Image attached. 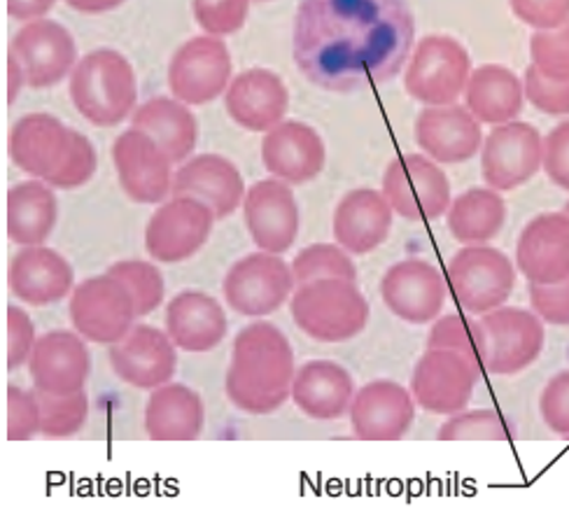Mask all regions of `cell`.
Masks as SVG:
<instances>
[{"label":"cell","instance_id":"cell-1","mask_svg":"<svg viewBox=\"0 0 569 520\" xmlns=\"http://www.w3.org/2000/svg\"><path fill=\"white\" fill-rule=\"evenodd\" d=\"M413 42L407 0H301L292 54L308 82L346 93L395 80Z\"/></svg>","mask_w":569,"mask_h":520},{"label":"cell","instance_id":"cell-2","mask_svg":"<svg viewBox=\"0 0 569 520\" xmlns=\"http://www.w3.org/2000/svg\"><path fill=\"white\" fill-rule=\"evenodd\" d=\"M295 350L282 329L267 320L246 324L233 339L224 390L231 404L250 416H269L292 399Z\"/></svg>","mask_w":569,"mask_h":520},{"label":"cell","instance_id":"cell-3","mask_svg":"<svg viewBox=\"0 0 569 520\" xmlns=\"http://www.w3.org/2000/svg\"><path fill=\"white\" fill-rule=\"evenodd\" d=\"M68 91L87 122L108 129L122 124L136 112L138 78L124 54L93 50L73 68Z\"/></svg>","mask_w":569,"mask_h":520},{"label":"cell","instance_id":"cell-4","mask_svg":"<svg viewBox=\"0 0 569 520\" xmlns=\"http://www.w3.org/2000/svg\"><path fill=\"white\" fill-rule=\"evenodd\" d=\"M290 313L301 332L318 343L358 339L371 316V306L355 280L325 278L297 286Z\"/></svg>","mask_w":569,"mask_h":520},{"label":"cell","instance_id":"cell-5","mask_svg":"<svg viewBox=\"0 0 569 520\" xmlns=\"http://www.w3.org/2000/svg\"><path fill=\"white\" fill-rule=\"evenodd\" d=\"M448 288L471 316H483L505 306L516 290V264L488 243L465 246L446 267Z\"/></svg>","mask_w":569,"mask_h":520},{"label":"cell","instance_id":"cell-6","mask_svg":"<svg viewBox=\"0 0 569 520\" xmlns=\"http://www.w3.org/2000/svg\"><path fill=\"white\" fill-rule=\"evenodd\" d=\"M297 280L292 264L273 252H252L233 262L224 276L222 292L233 313L250 320L269 318L292 299Z\"/></svg>","mask_w":569,"mask_h":520},{"label":"cell","instance_id":"cell-7","mask_svg":"<svg viewBox=\"0 0 569 520\" xmlns=\"http://www.w3.org/2000/svg\"><path fill=\"white\" fill-rule=\"evenodd\" d=\"M471 76L469 52L450 36H425L409 57L405 87L425 106H450L465 97Z\"/></svg>","mask_w":569,"mask_h":520},{"label":"cell","instance_id":"cell-8","mask_svg":"<svg viewBox=\"0 0 569 520\" xmlns=\"http://www.w3.org/2000/svg\"><path fill=\"white\" fill-rule=\"evenodd\" d=\"M483 329V371L516 376L532 367L547 343V324L530 309L500 306L479 316Z\"/></svg>","mask_w":569,"mask_h":520},{"label":"cell","instance_id":"cell-9","mask_svg":"<svg viewBox=\"0 0 569 520\" xmlns=\"http://www.w3.org/2000/svg\"><path fill=\"white\" fill-rule=\"evenodd\" d=\"M68 316L82 339L101 346L122 341L138 320L129 290L108 271L76 286L68 299Z\"/></svg>","mask_w":569,"mask_h":520},{"label":"cell","instance_id":"cell-10","mask_svg":"<svg viewBox=\"0 0 569 520\" xmlns=\"http://www.w3.org/2000/svg\"><path fill=\"white\" fill-rule=\"evenodd\" d=\"M483 369L453 350L427 348L411 373L416 404L432 416H453L469 407Z\"/></svg>","mask_w":569,"mask_h":520},{"label":"cell","instance_id":"cell-11","mask_svg":"<svg viewBox=\"0 0 569 520\" xmlns=\"http://www.w3.org/2000/svg\"><path fill=\"white\" fill-rule=\"evenodd\" d=\"M383 194L392 210L409 222H435L450 206V182L427 154H401L383 176Z\"/></svg>","mask_w":569,"mask_h":520},{"label":"cell","instance_id":"cell-12","mask_svg":"<svg viewBox=\"0 0 569 520\" xmlns=\"http://www.w3.org/2000/svg\"><path fill=\"white\" fill-rule=\"evenodd\" d=\"M218 218L192 197H173L159 203L146 227V250L159 264L192 259L210 239Z\"/></svg>","mask_w":569,"mask_h":520},{"label":"cell","instance_id":"cell-13","mask_svg":"<svg viewBox=\"0 0 569 520\" xmlns=\"http://www.w3.org/2000/svg\"><path fill=\"white\" fill-rule=\"evenodd\" d=\"M233 80V61L224 40L199 36L178 47L169 63L173 99L187 106H206L227 91Z\"/></svg>","mask_w":569,"mask_h":520},{"label":"cell","instance_id":"cell-14","mask_svg":"<svg viewBox=\"0 0 569 520\" xmlns=\"http://www.w3.org/2000/svg\"><path fill=\"white\" fill-rule=\"evenodd\" d=\"M8 57L19 63L31 89L63 82L80 61L73 33L47 17L23 23L10 42Z\"/></svg>","mask_w":569,"mask_h":520},{"label":"cell","instance_id":"cell-15","mask_svg":"<svg viewBox=\"0 0 569 520\" xmlns=\"http://www.w3.org/2000/svg\"><path fill=\"white\" fill-rule=\"evenodd\" d=\"M112 163L122 192L131 201L159 206L173 194V161L146 131L131 127L117 136Z\"/></svg>","mask_w":569,"mask_h":520},{"label":"cell","instance_id":"cell-16","mask_svg":"<svg viewBox=\"0 0 569 520\" xmlns=\"http://www.w3.org/2000/svg\"><path fill=\"white\" fill-rule=\"evenodd\" d=\"M543 161V136L528 122L495 127L481 148V173L495 192H513L530 182Z\"/></svg>","mask_w":569,"mask_h":520},{"label":"cell","instance_id":"cell-17","mask_svg":"<svg viewBox=\"0 0 569 520\" xmlns=\"http://www.w3.org/2000/svg\"><path fill=\"white\" fill-rule=\"evenodd\" d=\"M381 299L388 311L407 324H432L448 299V280L425 259H401L381 280Z\"/></svg>","mask_w":569,"mask_h":520},{"label":"cell","instance_id":"cell-18","mask_svg":"<svg viewBox=\"0 0 569 520\" xmlns=\"http://www.w3.org/2000/svg\"><path fill=\"white\" fill-rule=\"evenodd\" d=\"M108 360L114 376L131 388L154 390L173 381L178 371V348L166 329L133 324L131 332L110 346Z\"/></svg>","mask_w":569,"mask_h":520},{"label":"cell","instance_id":"cell-19","mask_svg":"<svg viewBox=\"0 0 569 520\" xmlns=\"http://www.w3.org/2000/svg\"><path fill=\"white\" fill-rule=\"evenodd\" d=\"M416 399L411 388L388 378H378L355 390L350 404V430L360 441H399L416 420Z\"/></svg>","mask_w":569,"mask_h":520},{"label":"cell","instance_id":"cell-20","mask_svg":"<svg viewBox=\"0 0 569 520\" xmlns=\"http://www.w3.org/2000/svg\"><path fill=\"white\" fill-rule=\"evenodd\" d=\"M243 218L259 250L288 252L299 233V206L292 184L278 178L254 182L243 199Z\"/></svg>","mask_w":569,"mask_h":520},{"label":"cell","instance_id":"cell-21","mask_svg":"<svg viewBox=\"0 0 569 520\" xmlns=\"http://www.w3.org/2000/svg\"><path fill=\"white\" fill-rule=\"evenodd\" d=\"M413 138L437 163H465L483 148L481 122L458 103L427 106L413 124Z\"/></svg>","mask_w":569,"mask_h":520},{"label":"cell","instance_id":"cell-22","mask_svg":"<svg viewBox=\"0 0 569 520\" xmlns=\"http://www.w3.org/2000/svg\"><path fill=\"white\" fill-rule=\"evenodd\" d=\"M91 371L87 339L70 329H52L33 348L29 373L33 388L47 394L82 392Z\"/></svg>","mask_w":569,"mask_h":520},{"label":"cell","instance_id":"cell-23","mask_svg":"<svg viewBox=\"0 0 569 520\" xmlns=\"http://www.w3.org/2000/svg\"><path fill=\"white\" fill-rule=\"evenodd\" d=\"M516 269L535 286H551L569 278V216L541 212L518 236Z\"/></svg>","mask_w":569,"mask_h":520},{"label":"cell","instance_id":"cell-24","mask_svg":"<svg viewBox=\"0 0 569 520\" xmlns=\"http://www.w3.org/2000/svg\"><path fill=\"white\" fill-rule=\"evenodd\" d=\"M224 106L241 129L267 133L284 122V114L290 110V91L273 70L248 68L229 82Z\"/></svg>","mask_w":569,"mask_h":520},{"label":"cell","instance_id":"cell-25","mask_svg":"<svg viewBox=\"0 0 569 520\" xmlns=\"http://www.w3.org/2000/svg\"><path fill=\"white\" fill-rule=\"evenodd\" d=\"M8 282L17 301L42 309L70 299L76 290V273L61 252L47 246H27L12 257Z\"/></svg>","mask_w":569,"mask_h":520},{"label":"cell","instance_id":"cell-26","mask_svg":"<svg viewBox=\"0 0 569 520\" xmlns=\"http://www.w3.org/2000/svg\"><path fill=\"white\" fill-rule=\"evenodd\" d=\"M246 182L236 163L222 154H197L187 159L173 176V197H192L206 203L218 220L243 206Z\"/></svg>","mask_w":569,"mask_h":520},{"label":"cell","instance_id":"cell-27","mask_svg":"<svg viewBox=\"0 0 569 520\" xmlns=\"http://www.w3.org/2000/svg\"><path fill=\"white\" fill-rule=\"evenodd\" d=\"M264 169L288 184L316 180L327 163L322 136L303 122H280L262 140Z\"/></svg>","mask_w":569,"mask_h":520},{"label":"cell","instance_id":"cell-28","mask_svg":"<svg viewBox=\"0 0 569 520\" xmlns=\"http://www.w3.org/2000/svg\"><path fill=\"white\" fill-rule=\"evenodd\" d=\"M163 329L182 352L216 350L229 332L222 303L201 290H182L166 303Z\"/></svg>","mask_w":569,"mask_h":520},{"label":"cell","instance_id":"cell-29","mask_svg":"<svg viewBox=\"0 0 569 520\" xmlns=\"http://www.w3.org/2000/svg\"><path fill=\"white\" fill-rule=\"evenodd\" d=\"M70 133L59 117L31 112L14 122L10 131V159L19 171L38 180H50L63 163Z\"/></svg>","mask_w":569,"mask_h":520},{"label":"cell","instance_id":"cell-30","mask_svg":"<svg viewBox=\"0 0 569 520\" xmlns=\"http://www.w3.org/2000/svg\"><path fill=\"white\" fill-rule=\"evenodd\" d=\"M392 216L395 210L383 192L352 189L335 210V239L350 254H369L388 241Z\"/></svg>","mask_w":569,"mask_h":520},{"label":"cell","instance_id":"cell-31","mask_svg":"<svg viewBox=\"0 0 569 520\" xmlns=\"http://www.w3.org/2000/svg\"><path fill=\"white\" fill-rule=\"evenodd\" d=\"M355 397L352 376L331 360H311L297 369L292 381V401L311 420H341L350 413Z\"/></svg>","mask_w":569,"mask_h":520},{"label":"cell","instance_id":"cell-32","mask_svg":"<svg viewBox=\"0 0 569 520\" xmlns=\"http://www.w3.org/2000/svg\"><path fill=\"white\" fill-rule=\"evenodd\" d=\"M146 432L152 441H194L206 424V407L199 392L182 383L150 390L146 404Z\"/></svg>","mask_w":569,"mask_h":520},{"label":"cell","instance_id":"cell-33","mask_svg":"<svg viewBox=\"0 0 569 520\" xmlns=\"http://www.w3.org/2000/svg\"><path fill=\"white\" fill-rule=\"evenodd\" d=\"M523 82L507 66L486 63L471 70L465 89V106L481 124L500 127L513 122L523 110Z\"/></svg>","mask_w":569,"mask_h":520},{"label":"cell","instance_id":"cell-34","mask_svg":"<svg viewBox=\"0 0 569 520\" xmlns=\"http://www.w3.org/2000/svg\"><path fill=\"white\" fill-rule=\"evenodd\" d=\"M6 220L12 243L21 248L44 246L59 220L54 187L38 178L17 182L8 192Z\"/></svg>","mask_w":569,"mask_h":520},{"label":"cell","instance_id":"cell-35","mask_svg":"<svg viewBox=\"0 0 569 520\" xmlns=\"http://www.w3.org/2000/svg\"><path fill=\"white\" fill-rule=\"evenodd\" d=\"M136 129L154 138L173 163L192 157L199 143V122L187 103L171 97H154L131 114Z\"/></svg>","mask_w":569,"mask_h":520},{"label":"cell","instance_id":"cell-36","mask_svg":"<svg viewBox=\"0 0 569 520\" xmlns=\"http://www.w3.org/2000/svg\"><path fill=\"white\" fill-rule=\"evenodd\" d=\"M507 222V203L490 187H473L450 201L446 224L453 239L462 246L490 243L500 236Z\"/></svg>","mask_w":569,"mask_h":520},{"label":"cell","instance_id":"cell-37","mask_svg":"<svg viewBox=\"0 0 569 520\" xmlns=\"http://www.w3.org/2000/svg\"><path fill=\"white\" fill-rule=\"evenodd\" d=\"M427 348H441L465 354L483 369V329L479 316L446 313L439 316L427 334Z\"/></svg>","mask_w":569,"mask_h":520},{"label":"cell","instance_id":"cell-38","mask_svg":"<svg viewBox=\"0 0 569 520\" xmlns=\"http://www.w3.org/2000/svg\"><path fill=\"white\" fill-rule=\"evenodd\" d=\"M38 392V390H36ZM40 401V434L47 439H70L82 432L89 420V397L73 394H47L38 392Z\"/></svg>","mask_w":569,"mask_h":520},{"label":"cell","instance_id":"cell-39","mask_svg":"<svg viewBox=\"0 0 569 520\" xmlns=\"http://www.w3.org/2000/svg\"><path fill=\"white\" fill-rule=\"evenodd\" d=\"M292 273L297 286H306V282L325 278H343L358 282V267H355L350 252L343 250L339 243H313L299 250L292 259Z\"/></svg>","mask_w":569,"mask_h":520},{"label":"cell","instance_id":"cell-40","mask_svg":"<svg viewBox=\"0 0 569 520\" xmlns=\"http://www.w3.org/2000/svg\"><path fill=\"white\" fill-rule=\"evenodd\" d=\"M108 273L120 280L122 286L129 290V294L136 303L138 320L148 318L163 303L166 282H163L159 267H154L150 262H140V259H124V262L112 264L108 269Z\"/></svg>","mask_w":569,"mask_h":520},{"label":"cell","instance_id":"cell-41","mask_svg":"<svg viewBox=\"0 0 569 520\" xmlns=\"http://www.w3.org/2000/svg\"><path fill=\"white\" fill-rule=\"evenodd\" d=\"M511 422L492 409H473L446 416L439 428V441H509L513 437Z\"/></svg>","mask_w":569,"mask_h":520},{"label":"cell","instance_id":"cell-42","mask_svg":"<svg viewBox=\"0 0 569 520\" xmlns=\"http://www.w3.org/2000/svg\"><path fill=\"white\" fill-rule=\"evenodd\" d=\"M252 0H192V12L208 36H233L248 21Z\"/></svg>","mask_w":569,"mask_h":520},{"label":"cell","instance_id":"cell-43","mask_svg":"<svg viewBox=\"0 0 569 520\" xmlns=\"http://www.w3.org/2000/svg\"><path fill=\"white\" fill-rule=\"evenodd\" d=\"M97 169H99L97 148L91 146V140L84 133L73 129V133H70L68 154L59 167V171L47 182H50L54 189H66V192H70V189L87 184L93 178V173H97Z\"/></svg>","mask_w":569,"mask_h":520},{"label":"cell","instance_id":"cell-44","mask_svg":"<svg viewBox=\"0 0 569 520\" xmlns=\"http://www.w3.org/2000/svg\"><path fill=\"white\" fill-rule=\"evenodd\" d=\"M530 57L543 76L569 80V21L551 31H535L530 38Z\"/></svg>","mask_w":569,"mask_h":520},{"label":"cell","instance_id":"cell-45","mask_svg":"<svg viewBox=\"0 0 569 520\" xmlns=\"http://www.w3.org/2000/svg\"><path fill=\"white\" fill-rule=\"evenodd\" d=\"M526 99L543 114L565 117L569 114V80H551L537 66L526 68L523 78Z\"/></svg>","mask_w":569,"mask_h":520},{"label":"cell","instance_id":"cell-46","mask_svg":"<svg viewBox=\"0 0 569 520\" xmlns=\"http://www.w3.org/2000/svg\"><path fill=\"white\" fill-rule=\"evenodd\" d=\"M40 434L38 392L19 386L8 388V441H29Z\"/></svg>","mask_w":569,"mask_h":520},{"label":"cell","instance_id":"cell-47","mask_svg":"<svg viewBox=\"0 0 569 520\" xmlns=\"http://www.w3.org/2000/svg\"><path fill=\"white\" fill-rule=\"evenodd\" d=\"M539 413L543 424L556 437L569 439V369L558 371L543 386L539 397Z\"/></svg>","mask_w":569,"mask_h":520},{"label":"cell","instance_id":"cell-48","mask_svg":"<svg viewBox=\"0 0 569 520\" xmlns=\"http://www.w3.org/2000/svg\"><path fill=\"white\" fill-rule=\"evenodd\" d=\"M530 309L551 327H569V278L551 286L528 282Z\"/></svg>","mask_w":569,"mask_h":520},{"label":"cell","instance_id":"cell-49","mask_svg":"<svg viewBox=\"0 0 569 520\" xmlns=\"http://www.w3.org/2000/svg\"><path fill=\"white\" fill-rule=\"evenodd\" d=\"M38 343L36 324L31 316L21 306H10L8 309V369L17 371L23 364H29L33 348Z\"/></svg>","mask_w":569,"mask_h":520},{"label":"cell","instance_id":"cell-50","mask_svg":"<svg viewBox=\"0 0 569 520\" xmlns=\"http://www.w3.org/2000/svg\"><path fill=\"white\" fill-rule=\"evenodd\" d=\"M509 6L535 31H551L569 21V0H509Z\"/></svg>","mask_w":569,"mask_h":520},{"label":"cell","instance_id":"cell-51","mask_svg":"<svg viewBox=\"0 0 569 520\" xmlns=\"http://www.w3.org/2000/svg\"><path fill=\"white\" fill-rule=\"evenodd\" d=\"M541 169L556 187L569 192V120L543 138Z\"/></svg>","mask_w":569,"mask_h":520},{"label":"cell","instance_id":"cell-52","mask_svg":"<svg viewBox=\"0 0 569 520\" xmlns=\"http://www.w3.org/2000/svg\"><path fill=\"white\" fill-rule=\"evenodd\" d=\"M57 6V0H8V14L14 21H36L44 19Z\"/></svg>","mask_w":569,"mask_h":520},{"label":"cell","instance_id":"cell-53","mask_svg":"<svg viewBox=\"0 0 569 520\" xmlns=\"http://www.w3.org/2000/svg\"><path fill=\"white\" fill-rule=\"evenodd\" d=\"M66 3L68 8H73L76 12H82V14H103L120 8L124 0H66Z\"/></svg>","mask_w":569,"mask_h":520},{"label":"cell","instance_id":"cell-54","mask_svg":"<svg viewBox=\"0 0 569 520\" xmlns=\"http://www.w3.org/2000/svg\"><path fill=\"white\" fill-rule=\"evenodd\" d=\"M8 68H10V106H12L19 89L27 84V78H23V70L19 68V63L14 59H10V57H8Z\"/></svg>","mask_w":569,"mask_h":520},{"label":"cell","instance_id":"cell-55","mask_svg":"<svg viewBox=\"0 0 569 520\" xmlns=\"http://www.w3.org/2000/svg\"><path fill=\"white\" fill-rule=\"evenodd\" d=\"M565 212H567V216H569V201L565 203Z\"/></svg>","mask_w":569,"mask_h":520},{"label":"cell","instance_id":"cell-56","mask_svg":"<svg viewBox=\"0 0 569 520\" xmlns=\"http://www.w3.org/2000/svg\"><path fill=\"white\" fill-rule=\"evenodd\" d=\"M257 3H264V0H257Z\"/></svg>","mask_w":569,"mask_h":520}]
</instances>
